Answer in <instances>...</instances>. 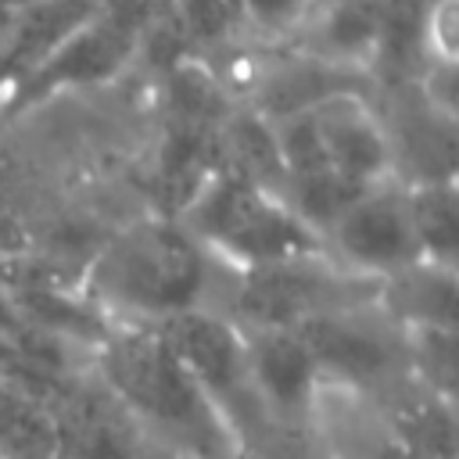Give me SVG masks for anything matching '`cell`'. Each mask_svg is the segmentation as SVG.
I'll use <instances>...</instances> for the list:
<instances>
[{
  "mask_svg": "<svg viewBox=\"0 0 459 459\" xmlns=\"http://www.w3.org/2000/svg\"><path fill=\"white\" fill-rule=\"evenodd\" d=\"M90 373L172 459H244L161 323H111L93 348Z\"/></svg>",
  "mask_w": 459,
  "mask_h": 459,
  "instance_id": "1",
  "label": "cell"
},
{
  "mask_svg": "<svg viewBox=\"0 0 459 459\" xmlns=\"http://www.w3.org/2000/svg\"><path fill=\"white\" fill-rule=\"evenodd\" d=\"M212 255L179 219L143 215L111 233L86 265V301L108 323H169L212 298Z\"/></svg>",
  "mask_w": 459,
  "mask_h": 459,
  "instance_id": "2",
  "label": "cell"
},
{
  "mask_svg": "<svg viewBox=\"0 0 459 459\" xmlns=\"http://www.w3.org/2000/svg\"><path fill=\"white\" fill-rule=\"evenodd\" d=\"M179 222L212 262L230 273L326 255L323 237L283 201V194L222 169L186 197Z\"/></svg>",
  "mask_w": 459,
  "mask_h": 459,
  "instance_id": "3",
  "label": "cell"
},
{
  "mask_svg": "<svg viewBox=\"0 0 459 459\" xmlns=\"http://www.w3.org/2000/svg\"><path fill=\"white\" fill-rule=\"evenodd\" d=\"M161 326L172 348L179 351V359L186 362V369L197 377L204 394L215 402V409L230 423L240 445V455L247 459L269 437L273 423L262 409V398L251 377L244 330L212 305L179 312Z\"/></svg>",
  "mask_w": 459,
  "mask_h": 459,
  "instance_id": "4",
  "label": "cell"
},
{
  "mask_svg": "<svg viewBox=\"0 0 459 459\" xmlns=\"http://www.w3.org/2000/svg\"><path fill=\"white\" fill-rule=\"evenodd\" d=\"M326 255L366 280H380L409 262H420L409 215H405V197H402V179L377 183L362 190L323 233Z\"/></svg>",
  "mask_w": 459,
  "mask_h": 459,
  "instance_id": "5",
  "label": "cell"
},
{
  "mask_svg": "<svg viewBox=\"0 0 459 459\" xmlns=\"http://www.w3.org/2000/svg\"><path fill=\"white\" fill-rule=\"evenodd\" d=\"M54 459H172L86 369L54 405Z\"/></svg>",
  "mask_w": 459,
  "mask_h": 459,
  "instance_id": "6",
  "label": "cell"
},
{
  "mask_svg": "<svg viewBox=\"0 0 459 459\" xmlns=\"http://www.w3.org/2000/svg\"><path fill=\"white\" fill-rule=\"evenodd\" d=\"M308 118L319 136V151L333 172L359 186H377L394 176V147L391 129L377 115L373 100L359 90L326 93L308 108Z\"/></svg>",
  "mask_w": 459,
  "mask_h": 459,
  "instance_id": "7",
  "label": "cell"
},
{
  "mask_svg": "<svg viewBox=\"0 0 459 459\" xmlns=\"http://www.w3.org/2000/svg\"><path fill=\"white\" fill-rule=\"evenodd\" d=\"M244 344H247L251 377L269 423L290 427V430H312L323 373L308 344L301 341V333L262 326V330H244Z\"/></svg>",
  "mask_w": 459,
  "mask_h": 459,
  "instance_id": "8",
  "label": "cell"
},
{
  "mask_svg": "<svg viewBox=\"0 0 459 459\" xmlns=\"http://www.w3.org/2000/svg\"><path fill=\"white\" fill-rule=\"evenodd\" d=\"M133 50V32L126 22H118L115 14H90L79 29H72L54 54L7 97L4 108L11 111H25L32 104H43L47 97L61 93V90H75L97 79H108L115 68H122V61Z\"/></svg>",
  "mask_w": 459,
  "mask_h": 459,
  "instance_id": "9",
  "label": "cell"
},
{
  "mask_svg": "<svg viewBox=\"0 0 459 459\" xmlns=\"http://www.w3.org/2000/svg\"><path fill=\"white\" fill-rule=\"evenodd\" d=\"M90 14H97L90 0H32L14 11L0 39V108Z\"/></svg>",
  "mask_w": 459,
  "mask_h": 459,
  "instance_id": "10",
  "label": "cell"
},
{
  "mask_svg": "<svg viewBox=\"0 0 459 459\" xmlns=\"http://www.w3.org/2000/svg\"><path fill=\"white\" fill-rule=\"evenodd\" d=\"M459 283L452 265L409 262L373 280V305L398 330H455Z\"/></svg>",
  "mask_w": 459,
  "mask_h": 459,
  "instance_id": "11",
  "label": "cell"
},
{
  "mask_svg": "<svg viewBox=\"0 0 459 459\" xmlns=\"http://www.w3.org/2000/svg\"><path fill=\"white\" fill-rule=\"evenodd\" d=\"M301 54L316 57L337 72H359L366 68L384 39V14L377 0H344L330 7H316L305 25L298 29Z\"/></svg>",
  "mask_w": 459,
  "mask_h": 459,
  "instance_id": "12",
  "label": "cell"
},
{
  "mask_svg": "<svg viewBox=\"0 0 459 459\" xmlns=\"http://www.w3.org/2000/svg\"><path fill=\"white\" fill-rule=\"evenodd\" d=\"M409 230L423 262L452 265L459 247V201L452 179H409L402 183Z\"/></svg>",
  "mask_w": 459,
  "mask_h": 459,
  "instance_id": "13",
  "label": "cell"
},
{
  "mask_svg": "<svg viewBox=\"0 0 459 459\" xmlns=\"http://www.w3.org/2000/svg\"><path fill=\"white\" fill-rule=\"evenodd\" d=\"M459 22V4L455 0H430L427 14H423V50H427V65L437 68H455V29Z\"/></svg>",
  "mask_w": 459,
  "mask_h": 459,
  "instance_id": "14",
  "label": "cell"
},
{
  "mask_svg": "<svg viewBox=\"0 0 459 459\" xmlns=\"http://www.w3.org/2000/svg\"><path fill=\"white\" fill-rule=\"evenodd\" d=\"M244 18L262 36H287L298 32L312 11V0H240Z\"/></svg>",
  "mask_w": 459,
  "mask_h": 459,
  "instance_id": "15",
  "label": "cell"
},
{
  "mask_svg": "<svg viewBox=\"0 0 459 459\" xmlns=\"http://www.w3.org/2000/svg\"><path fill=\"white\" fill-rule=\"evenodd\" d=\"M14 11H18V7H11L7 0H0V39H4V32H7V25H11Z\"/></svg>",
  "mask_w": 459,
  "mask_h": 459,
  "instance_id": "16",
  "label": "cell"
},
{
  "mask_svg": "<svg viewBox=\"0 0 459 459\" xmlns=\"http://www.w3.org/2000/svg\"><path fill=\"white\" fill-rule=\"evenodd\" d=\"M330 4H344V0H312V11H316V7H330ZM312 11H308V14H312Z\"/></svg>",
  "mask_w": 459,
  "mask_h": 459,
  "instance_id": "17",
  "label": "cell"
},
{
  "mask_svg": "<svg viewBox=\"0 0 459 459\" xmlns=\"http://www.w3.org/2000/svg\"><path fill=\"white\" fill-rule=\"evenodd\" d=\"M0 172H4V169H0Z\"/></svg>",
  "mask_w": 459,
  "mask_h": 459,
  "instance_id": "18",
  "label": "cell"
}]
</instances>
